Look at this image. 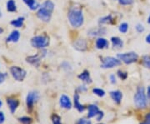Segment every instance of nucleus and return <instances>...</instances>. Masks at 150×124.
<instances>
[{
	"mask_svg": "<svg viewBox=\"0 0 150 124\" xmlns=\"http://www.w3.org/2000/svg\"><path fill=\"white\" fill-rule=\"evenodd\" d=\"M93 92L97 95V96H98V97H104V95H105V92H104V90H103L101 88H93Z\"/></svg>",
	"mask_w": 150,
	"mask_h": 124,
	"instance_id": "28",
	"label": "nucleus"
},
{
	"mask_svg": "<svg viewBox=\"0 0 150 124\" xmlns=\"http://www.w3.org/2000/svg\"><path fill=\"white\" fill-rule=\"evenodd\" d=\"M45 53H46V51H43V53H39V54H36V55L29 56L26 58V61L28 63L33 65L35 67H38L40 63L41 58H43V57L45 55Z\"/></svg>",
	"mask_w": 150,
	"mask_h": 124,
	"instance_id": "9",
	"label": "nucleus"
},
{
	"mask_svg": "<svg viewBox=\"0 0 150 124\" xmlns=\"http://www.w3.org/2000/svg\"><path fill=\"white\" fill-rule=\"evenodd\" d=\"M74 108L79 112V113H83L85 110V106L81 104L79 102V93H75L74 96Z\"/></svg>",
	"mask_w": 150,
	"mask_h": 124,
	"instance_id": "15",
	"label": "nucleus"
},
{
	"mask_svg": "<svg viewBox=\"0 0 150 124\" xmlns=\"http://www.w3.org/2000/svg\"><path fill=\"white\" fill-rule=\"evenodd\" d=\"M145 41H146V43L150 44V33H149L147 36H146V38H145Z\"/></svg>",
	"mask_w": 150,
	"mask_h": 124,
	"instance_id": "40",
	"label": "nucleus"
},
{
	"mask_svg": "<svg viewBox=\"0 0 150 124\" xmlns=\"http://www.w3.org/2000/svg\"><path fill=\"white\" fill-rule=\"evenodd\" d=\"M7 103L8 105V108L10 109V112L12 113H14L15 111L17 110V108L19 105V101L18 99H15V98H12V97H9L7 99Z\"/></svg>",
	"mask_w": 150,
	"mask_h": 124,
	"instance_id": "11",
	"label": "nucleus"
},
{
	"mask_svg": "<svg viewBox=\"0 0 150 124\" xmlns=\"http://www.w3.org/2000/svg\"><path fill=\"white\" fill-rule=\"evenodd\" d=\"M111 42H112V47L114 49H122L123 47V41L118 37H112L111 38Z\"/></svg>",
	"mask_w": 150,
	"mask_h": 124,
	"instance_id": "19",
	"label": "nucleus"
},
{
	"mask_svg": "<svg viewBox=\"0 0 150 124\" xmlns=\"http://www.w3.org/2000/svg\"><path fill=\"white\" fill-rule=\"evenodd\" d=\"M18 120L22 124H32L33 122V119L29 117H22L19 118Z\"/></svg>",
	"mask_w": 150,
	"mask_h": 124,
	"instance_id": "26",
	"label": "nucleus"
},
{
	"mask_svg": "<svg viewBox=\"0 0 150 124\" xmlns=\"http://www.w3.org/2000/svg\"><path fill=\"white\" fill-rule=\"evenodd\" d=\"M59 103H60L61 108H65V109H71L72 108V102L69 97L66 95H62L60 97Z\"/></svg>",
	"mask_w": 150,
	"mask_h": 124,
	"instance_id": "10",
	"label": "nucleus"
},
{
	"mask_svg": "<svg viewBox=\"0 0 150 124\" xmlns=\"http://www.w3.org/2000/svg\"><path fill=\"white\" fill-rule=\"evenodd\" d=\"M117 74H118V78H119L120 79H122V80H126V79L128 78V77H129L128 73L125 72V71L118 70V73H117Z\"/></svg>",
	"mask_w": 150,
	"mask_h": 124,
	"instance_id": "27",
	"label": "nucleus"
},
{
	"mask_svg": "<svg viewBox=\"0 0 150 124\" xmlns=\"http://www.w3.org/2000/svg\"><path fill=\"white\" fill-rule=\"evenodd\" d=\"M135 0H118V3L120 5L123 6H129L133 4Z\"/></svg>",
	"mask_w": 150,
	"mask_h": 124,
	"instance_id": "30",
	"label": "nucleus"
},
{
	"mask_svg": "<svg viewBox=\"0 0 150 124\" xmlns=\"http://www.w3.org/2000/svg\"><path fill=\"white\" fill-rule=\"evenodd\" d=\"M110 82H112V84H114V83H116L117 81H116V77L114 74H112V75H110Z\"/></svg>",
	"mask_w": 150,
	"mask_h": 124,
	"instance_id": "37",
	"label": "nucleus"
},
{
	"mask_svg": "<svg viewBox=\"0 0 150 124\" xmlns=\"http://www.w3.org/2000/svg\"><path fill=\"white\" fill-rule=\"evenodd\" d=\"M135 29H136L137 32H139V33H142V32H144L145 31L144 26L143 24H141V23H138L135 26Z\"/></svg>",
	"mask_w": 150,
	"mask_h": 124,
	"instance_id": "32",
	"label": "nucleus"
},
{
	"mask_svg": "<svg viewBox=\"0 0 150 124\" xmlns=\"http://www.w3.org/2000/svg\"><path fill=\"white\" fill-rule=\"evenodd\" d=\"M23 22H24V18L23 17H19L18 18L14 19L11 22V25H13V27H21L23 24Z\"/></svg>",
	"mask_w": 150,
	"mask_h": 124,
	"instance_id": "24",
	"label": "nucleus"
},
{
	"mask_svg": "<svg viewBox=\"0 0 150 124\" xmlns=\"http://www.w3.org/2000/svg\"><path fill=\"white\" fill-rule=\"evenodd\" d=\"M103 63L101 65V68H112L115 67H118L121 65L122 62L118 59V58H113V57H106L102 60Z\"/></svg>",
	"mask_w": 150,
	"mask_h": 124,
	"instance_id": "6",
	"label": "nucleus"
},
{
	"mask_svg": "<svg viewBox=\"0 0 150 124\" xmlns=\"http://www.w3.org/2000/svg\"><path fill=\"white\" fill-rule=\"evenodd\" d=\"M3 32H4V29H3L2 27H0V34H1Z\"/></svg>",
	"mask_w": 150,
	"mask_h": 124,
	"instance_id": "42",
	"label": "nucleus"
},
{
	"mask_svg": "<svg viewBox=\"0 0 150 124\" xmlns=\"http://www.w3.org/2000/svg\"><path fill=\"white\" fill-rule=\"evenodd\" d=\"M99 124H102V123H99Z\"/></svg>",
	"mask_w": 150,
	"mask_h": 124,
	"instance_id": "46",
	"label": "nucleus"
},
{
	"mask_svg": "<svg viewBox=\"0 0 150 124\" xmlns=\"http://www.w3.org/2000/svg\"><path fill=\"white\" fill-rule=\"evenodd\" d=\"M77 124H91V122L86 118H81L78 121Z\"/></svg>",
	"mask_w": 150,
	"mask_h": 124,
	"instance_id": "33",
	"label": "nucleus"
},
{
	"mask_svg": "<svg viewBox=\"0 0 150 124\" xmlns=\"http://www.w3.org/2000/svg\"><path fill=\"white\" fill-rule=\"evenodd\" d=\"M2 16V13H1V11H0V17Z\"/></svg>",
	"mask_w": 150,
	"mask_h": 124,
	"instance_id": "45",
	"label": "nucleus"
},
{
	"mask_svg": "<svg viewBox=\"0 0 150 124\" xmlns=\"http://www.w3.org/2000/svg\"><path fill=\"white\" fill-rule=\"evenodd\" d=\"M144 122L146 124H150V113H148L145 115L144 121Z\"/></svg>",
	"mask_w": 150,
	"mask_h": 124,
	"instance_id": "34",
	"label": "nucleus"
},
{
	"mask_svg": "<svg viewBox=\"0 0 150 124\" xmlns=\"http://www.w3.org/2000/svg\"><path fill=\"white\" fill-rule=\"evenodd\" d=\"M6 76L7 75H6L5 73H0V84H1L2 82H4Z\"/></svg>",
	"mask_w": 150,
	"mask_h": 124,
	"instance_id": "36",
	"label": "nucleus"
},
{
	"mask_svg": "<svg viewBox=\"0 0 150 124\" xmlns=\"http://www.w3.org/2000/svg\"><path fill=\"white\" fill-rule=\"evenodd\" d=\"M110 97L117 104H119L122 102V99H123V92L119 90L112 91V92H110Z\"/></svg>",
	"mask_w": 150,
	"mask_h": 124,
	"instance_id": "13",
	"label": "nucleus"
},
{
	"mask_svg": "<svg viewBox=\"0 0 150 124\" xmlns=\"http://www.w3.org/2000/svg\"><path fill=\"white\" fill-rule=\"evenodd\" d=\"M19 38H20V32H18V30H13L7 38V42L8 43H10V42L16 43V42L18 41Z\"/></svg>",
	"mask_w": 150,
	"mask_h": 124,
	"instance_id": "17",
	"label": "nucleus"
},
{
	"mask_svg": "<svg viewBox=\"0 0 150 124\" xmlns=\"http://www.w3.org/2000/svg\"><path fill=\"white\" fill-rule=\"evenodd\" d=\"M118 30L122 33H126L129 30V24L127 23H122L118 27Z\"/></svg>",
	"mask_w": 150,
	"mask_h": 124,
	"instance_id": "25",
	"label": "nucleus"
},
{
	"mask_svg": "<svg viewBox=\"0 0 150 124\" xmlns=\"http://www.w3.org/2000/svg\"><path fill=\"white\" fill-rule=\"evenodd\" d=\"M10 73L13 78L18 82L23 81L26 77V71L18 66H13L10 68Z\"/></svg>",
	"mask_w": 150,
	"mask_h": 124,
	"instance_id": "7",
	"label": "nucleus"
},
{
	"mask_svg": "<svg viewBox=\"0 0 150 124\" xmlns=\"http://www.w3.org/2000/svg\"><path fill=\"white\" fill-rule=\"evenodd\" d=\"M109 43L108 42L107 39L103 38H98L96 40V48L98 49H103L108 48Z\"/></svg>",
	"mask_w": 150,
	"mask_h": 124,
	"instance_id": "18",
	"label": "nucleus"
},
{
	"mask_svg": "<svg viewBox=\"0 0 150 124\" xmlns=\"http://www.w3.org/2000/svg\"><path fill=\"white\" fill-rule=\"evenodd\" d=\"M139 124H146V123H145L144 122H142V123H140Z\"/></svg>",
	"mask_w": 150,
	"mask_h": 124,
	"instance_id": "44",
	"label": "nucleus"
},
{
	"mask_svg": "<svg viewBox=\"0 0 150 124\" xmlns=\"http://www.w3.org/2000/svg\"><path fill=\"white\" fill-rule=\"evenodd\" d=\"M147 23H148L149 24H150V14H149V16L148 17V19H147Z\"/></svg>",
	"mask_w": 150,
	"mask_h": 124,
	"instance_id": "41",
	"label": "nucleus"
},
{
	"mask_svg": "<svg viewBox=\"0 0 150 124\" xmlns=\"http://www.w3.org/2000/svg\"><path fill=\"white\" fill-rule=\"evenodd\" d=\"M7 10L10 13H13L17 10L16 3L14 0H8L7 3Z\"/></svg>",
	"mask_w": 150,
	"mask_h": 124,
	"instance_id": "23",
	"label": "nucleus"
},
{
	"mask_svg": "<svg viewBox=\"0 0 150 124\" xmlns=\"http://www.w3.org/2000/svg\"><path fill=\"white\" fill-rule=\"evenodd\" d=\"M140 63L143 67H144L145 68L150 69V55H144L141 58Z\"/></svg>",
	"mask_w": 150,
	"mask_h": 124,
	"instance_id": "21",
	"label": "nucleus"
},
{
	"mask_svg": "<svg viewBox=\"0 0 150 124\" xmlns=\"http://www.w3.org/2000/svg\"><path fill=\"white\" fill-rule=\"evenodd\" d=\"M52 122H53V124H62L61 118L57 114H54L52 116Z\"/></svg>",
	"mask_w": 150,
	"mask_h": 124,
	"instance_id": "31",
	"label": "nucleus"
},
{
	"mask_svg": "<svg viewBox=\"0 0 150 124\" xmlns=\"http://www.w3.org/2000/svg\"><path fill=\"white\" fill-rule=\"evenodd\" d=\"M23 2L27 4L31 10H35L39 7V4L36 0H23Z\"/></svg>",
	"mask_w": 150,
	"mask_h": 124,
	"instance_id": "22",
	"label": "nucleus"
},
{
	"mask_svg": "<svg viewBox=\"0 0 150 124\" xmlns=\"http://www.w3.org/2000/svg\"><path fill=\"white\" fill-rule=\"evenodd\" d=\"M117 58L123 62L125 64L129 65L133 64L134 63H137L139 61V55L135 52H129V53H124V54H118Z\"/></svg>",
	"mask_w": 150,
	"mask_h": 124,
	"instance_id": "4",
	"label": "nucleus"
},
{
	"mask_svg": "<svg viewBox=\"0 0 150 124\" xmlns=\"http://www.w3.org/2000/svg\"><path fill=\"white\" fill-rule=\"evenodd\" d=\"M4 120H5V116L3 112H0V124L4 123Z\"/></svg>",
	"mask_w": 150,
	"mask_h": 124,
	"instance_id": "35",
	"label": "nucleus"
},
{
	"mask_svg": "<svg viewBox=\"0 0 150 124\" xmlns=\"http://www.w3.org/2000/svg\"><path fill=\"white\" fill-rule=\"evenodd\" d=\"M105 33H106V28L102 27L93 28L88 32V34L90 36H101V35H104Z\"/></svg>",
	"mask_w": 150,
	"mask_h": 124,
	"instance_id": "16",
	"label": "nucleus"
},
{
	"mask_svg": "<svg viewBox=\"0 0 150 124\" xmlns=\"http://www.w3.org/2000/svg\"><path fill=\"white\" fill-rule=\"evenodd\" d=\"M103 118V112H100V113L98 114L96 117L97 121H101Z\"/></svg>",
	"mask_w": 150,
	"mask_h": 124,
	"instance_id": "38",
	"label": "nucleus"
},
{
	"mask_svg": "<svg viewBox=\"0 0 150 124\" xmlns=\"http://www.w3.org/2000/svg\"><path fill=\"white\" fill-rule=\"evenodd\" d=\"M31 44L36 49H44L49 44V38L47 36H36L32 38Z\"/></svg>",
	"mask_w": 150,
	"mask_h": 124,
	"instance_id": "5",
	"label": "nucleus"
},
{
	"mask_svg": "<svg viewBox=\"0 0 150 124\" xmlns=\"http://www.w3.org/2000/svg\"><path fill=\"white\" fill-rule=\"evenodd\" d=\"M74 47L75 49L81 51V52H83L87 49V43L84 39H78L74 43Z\"/></svg>",
	"mask_w": 150,
	"mask_h": 124,
	"instance_id": "14",
	"label": "nucleus"
},
{
	"mask_svg": "<svg viewBox=\"0 0 150 124\" xmlns=\"http://www.w3.org/2000/svg\"><path fill=\"white\" fill-rule=\"evenodd\" d=\"M68 18L74 27H79L83 24V14L80 8H72L68 13Z\"/></svg>",
	"mask_w": 150,
	"mask_h": 124,
	"instance_id": "3",
	"label": "nucleus"
},
{
	"mask_svg": "<svg viewBox=\"0 0 150 124\" xmlns=\"http://www.w3.org/2000/svg\"><path fill=\"white\" fill-rule=\"evenodd\" d=\"M146 95L148 97V99L150 101V86L147 87V90H146Z\"/></svg>",
	"mask_w": 150,
	"mask_h": 124,
	"instance_id": "39",
	"label": "nucleus"
},
{
	"mask_svg": "<svg viewBox=\"0 0 150 124\" xmlns=\"http://www.w3.org/2000/svg\"><path fill=\"white\" fill-rule=\"evenodd\" d=\"M88 118H92L97 117L98 114L100 113V112H101V111L98 109V106H97V105H94V104H92L90 106H88Z\"/></svg>",
	"mask_w": 150,
	"mask_h": 124,
	"instance_id": "12",
	"label": "nucleus"
},
{
	"mask_svg": "<svg viewBox=\"0 0 150 124\" xmlns=\"http://www.w3.org/2000/svg\"><path fill=\"white\" fill-rule=\"evenodd\" d=\"M134 102L135 107L139 110L146 109L148 107L149 99L146 95V90L143 86H139L137 87L136 92L134 94Z\"/></svg>",
	"mask_w": 150,
	"mask_h": 124,
	"instance_id": "1",
	"label": "nucleus"
},
{
	"mask_svg": "<svg viewBox=\"0 0 150 124\" xmlns=\"http://www.w3.org/2000/svg\"><path fill=\"white\" fill-rule=\"evenodd\" d=\"M79 78L82 80L83 82H84L86 83H91L92 79L90 78V74H89V72L88 71H83V73H81L78 76Z\"/></svg>",
	"mask_w": 150,
	"mask_h": 124,
	"instance_id": "20",
	"label": "nucleus"
},
{
	"mask_svg": "<svg viewBox=\"0 0 150 124\" xmlns=\"http://www.w3.org/2000/svg\"><path fill=\"white\" fill-rule=\"evenodd\" d=\"M112 18L111 15H109V16H106L104 17V18H100V20H99V23H112Z\"/></svg>",
	"mask_w": 150,
	"mask_h": 124,
	"instance_id": "29",
	"label": "nucleus"
},
{
	"mask_svg": "<svg viewBox=\"0 0 150 124\" xmlns=\"http://www.w3.org/2000/svg\"><path fill=\"white\" fill-rule=\"evenodd\" d=\"M2 105H3V103H2V101H0V108L2 107Z\"/></svg>",
	"mask_w": 150,
	"mask_h": 124,
	"instance_id": "43",
	"label": "nucleus"
},
{
	"mask_svg": "<svg viewBox=\"0 0 150 124\" xmlns=\"http://www.w3.org/2000/svg\"><path fill=\"white\" fill-rule=\"evenodd\" d=\"M54 9V4L50 1L47 0L43 3L42 6L40 7L39 10L38 11L37 16L39 19H41L43 22L48 23L51 18L52 12Z\"/></svg>",
	"mask_w": 150,
	"mask_h": 124,
	"instance_id": "2",
	"label": "nucleus"
},
{
	"mask_svg": "<svg viewBox=\"0 0 150 124\" xmlns=\"http://www.w3.org/2000/svg\"><path fill=\"white\" fill-rule=\"evenodd\" d=\"M38 98H39V94L36 91H31L28 93L27 97H26V105L29 111L32 110L33 105L37 103Z\"/></svg>",
	"mask_w": 150,
	"mask_h": 124,
	"instance_id": "8",
	"label": "nucleus"
}]
</instances>
